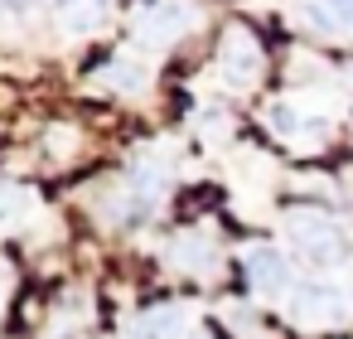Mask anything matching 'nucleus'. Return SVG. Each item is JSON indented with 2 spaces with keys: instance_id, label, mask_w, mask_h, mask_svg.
<instances>
[{
  "instance_id": "9d476101",
  "label": "nucleus",
  "mask_w": 353,
  "mask_h": 339,
  "mask_svg": "<svg viewBox=\"0 0 353 339\" xmlns=\"http://www.w3.org/2000/svg\"><path fill=\"white\" fill-rule=\"evenodd\" d=\"M131 194H136V204H160V194H165V170H160V165H141V170L131 175Z\"/></svg>"
},
{
  "instance_id": "423d86ee",
  "label": "nucleus",
  "mask_w": 353,
  "mask_h": 339,
  "mask_svg": "<svg viewBox=\"0 0 353 339\" xmlns=\"http://www.w3.org/2000/svg\"><path fill=\"white\" fill-rule=\"evenodd\" d=\"M266 122H271V131L276 136H290V141H300V136H324L329 131V122H319V117H305V112H295L290 102H271L266 107Z\"/></svg>"
},
{
  "instance_id": "f03ea898",
  "label": "nucleus",
  "mask_w": 353,
  "mask_h": 339,
  "mask_svg": "<svg viewBox=\"0 0 353 339\" xmlns=\"http://www.w3.org/2000/svg\"><path fill=\"white\" fill-rule=\"evenodd\" d=\"M285 233L295 238V247H305V257H334L343 242V228L324 209H295L285 218Z\"/></svg>"
},
{
  "instance_id": "4468645a",
  "label": "nucleus",
  "mask_w": 353,
  "mask_h": 339,
  "mask_svg": "<svg viewBox=\"0 0 353 339\" xmlns=\"http://www.w3.org/2000/svg\"><path fill=\"white\" fill-rule=\"evenodd\" d=\"M30 0H0V10H25Z\"/></svg>"
},
{
  "instance_id": "f8f14e48",
  "label": "nucleus",
  "mask_w": 353,
  "mask_h": 339,
  "mask_svg": "<svg viewBox=\"0 0 353 339\" xmlns=\"http://www.w3.org/2000/svg\"><path fill=\"white\" fill-rule=\"evenodd\" d=\"M319 6L334 20V30H353V0H319Z\"/></svg>"
},
{
  "instance_id": "9b49d317",
  "label": "nucleus",
  "mask_w": 353,
  "mask_h": 339,
  "mask_svg": "<svg viewBox=\"0 0 353 339\" xmlns=\"http://www.w3.org/2000/svg\"><path fill=\"white\" fill-rule=\"evenodd\" d=\"M107 6H112V0H73V6H68V30H73V35L92 30V25L107 15Z\"/></svg>"
},
{
  "instance_id": "f257e3e1",
  "label": "nucleus",
  "mask_w": 353,
  "mask_h": 339,
  "mask_svg": "<svg viewBox=\"0 0 353 339\" xmlns=\"http://www.w3.org/2000/svg\"><path fill=\"white\" fill-rule=\"evenodd\" d=\"M290 315H295V325L324 329V325H343V320L353 315V300H348V291L334 286V281H305V286H295V296H290Z\"/></svg>"
},
{
  "instance_id": "1a4fd4ad",
  "label": "nucleus",
  "mask_w": 353,
  "mask_h": 339,
  "mask_svg": "<svg viewBox=\"0 0 353 339\" xmlns=\"http://www.w3.org/2000/svg\"><path fill=\"white\" fill-rule=\"evenodd\" d=\"M102 83L117 88V93H141V88H145V68H141L136 59H112V64L102 68Z\"/></svg>"
},
{
  "instance_id": "39448f33",
  "label": "nucleus",
  "mask_w": 353,
  "mask_h": 339,
  "mask_svg": "<svg viewBox=\"0 0 353 339\" xmlns=\"http://www.w3.org/2000/svg\"><path fill=\"white\" fill-rule=\"evenodd\" d=\"M247 281H252L256 291L276 296V291L290 286V267H285V257H281L276 247H252V252H247Z\"/></svg>"
},
{
  "instance_id": "2eb2a0df",
  "label": "nucleus",
  "mask_w": 353,
  "mask_h": 339,
  "mask_svg": "<svg viewBox=\"0 0 353 339\" xmlns=\"http://www.w3.org/2000/svg\"><path fill=\"white\" fill-rule=\"evenodd\" d=\"M59 339H78V334H59Z\"/></svg>"
},
{
  "instance_id": "ddd939ff",
  "label": "nucleus",
  "mask_w": 353,
  "mask_h": 339,
  "mask_svg": "<svg viewBox=\"0 0 353 339\" xmlns=\"http://www.w3.org/2000/svg\"><path fill=\"white\" fill-rule=\"evenodd\" d=\"M15 213H20V194L0 189V228H10V223H15Z\"/></svg>"
},
{
  "instance_id": "6e6552de",
  "label": "nucleus",
  "mask_w": 353,
  "mask_h": 339,
  "mask_svg": "<svg viewBox=\"0 0 353 339\" xmlns=\"http://www.w3.org/2000/svg\"><path fill=\"white\" fill-rule=\"evenodd\" d=\"M174 262H179L184 271H194V276H208L213 262H218V252H213V242H203V238H184V242L174 247Z\"/></svg>"
},
{
  "instance_id": "20e7f679",
  "label": "nucleus",
  "mask_w": 353,
  "mask_h": 339,
  "mask_svg": "<svg viewBox=\"0 0 353 339\" xmlns=\"http://www.w3.org/2000/svg\"><path fill=\"white\" fill-rule=\"evenodd\" d=\"M189 25V6L184 0H141V39L145 44H170L179 30Z\"/></svg>"
},
{
  "instance_id": "7ed1b4c3",
  "label": "nucleus",
  "mask_w": 353,
  "mask_h": 339,
  "mask_svg": "<svg viewBox=\"0 0 353 339\" xmlns=\"http://www.w3.org/2000/svg\"><path fill=\"white\" fill-rule=\"evenodd\" d=\"M218 68H223V83L228 88H252L256 73H261V44L247 35V30H232L223 39V54H218Z\"/></svg>"
},
{
  "instance_id": "0eeeda50",
  "label": "nucleus",
  "mask_w": 353,
  "mask_h": 339,
  "mask_svg": "<svg viewBox=\"0 0 353 339\" xmlns=\"http://www.w3.org/2000/svg\"><path fill=\"white\" fill-rule=\"evenodd\" d=\"M179 329H184V310H179V305H155V310L141 315L136 339H174Z\"/></svg>"
}]
</instances>
